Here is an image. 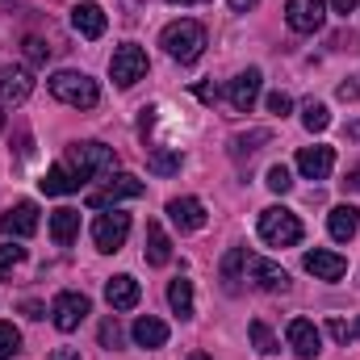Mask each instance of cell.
Masks as SVG:
<instances>
[{
	"label": "cell",
	"mask_w": 360,
	"mask_h": 360,
	"mask_svg": "<svg viewBox=\"0 0 360 360\" xmlns=\"http://www.w3.org/2000/svg\"><path fill=\"white\" fill-rule=\"evenodd\" d=\"M113 164H117V155H113V147H105V143H72L68 147V172L80 180H92V176H105V172H113Z\"/></svg>",
	"instance_id": "cell-1"
},
{
	"label": "cell",
	"mask_w": 360,
	"mask_h": 360,
	"mask_svg": "<svg viewBox=\"0 0 360 360\" xmlns=\"http://www.w3.org/2000/svg\"><path fill=\"white\" fill-rule=\"evenodd\" d=\"M160 46L176 59V63H197L201 59V51H205V25H197V21H172L168 30H164V38H160Z\"/></svg>",
	"instance_id": "cell-2"
},
{
	"label": "cell",
	"mask_w": 360,
	"mask_h": 360,
	"mask_svg": "<svg viewBox=\"0 0 360 360\" xmlns=\"http://www.w3.org/2000/svg\"><path fill=\"white\" fill-rule=\"evenodd\" d=\"M260 239L269 248H293V243H302V218L293 210H285V205L260 210Z\"/></svg>",
	"instance_id": "cell-3"
},
{
	"label": "cell",
	"mask_w": 360,
	"mask_h": 360,
	"mask_svg": "<svg viewBox=\"0 0 360 360\" xmlns=\"http://www.w3.org/2000/svg\"><path fill=\"white\" fill-rule=\"evenodd\" d=\"M51 92H55L63 105H72V109H92V105L101 101L96 80L84 76V72H55V76H51Z\"/></svg>",
	"instance_id": "cell-4"
},
{
	"label": "cell",
	"mask_w": 360,
	"mask_h": 360,
	"mask_svg": "<svg viewBox=\"0 0 360 360\" xmlns=\"http://www.w3.org/2000/svg\"><path fill=\"white\" fill-rule=\"evenodd\" d=\"M147 51L139 46V42H122L117 51H113V59H109V72H113V84L117 89H130V84H139L143 76H147Z\"/></svg>",
	"instance_id": "cell-5"
},
{
	"label": "cell",
	"mask_w": 360,
	"mask_h": 360,
	"mask_svg": "<svg viewBox=\"0 0 360 360\" xmlns=\"http://www.w3.org/2000/svg\"><path fill=\"white\" fill-rule=\"evenodd\" d=\"M92 302L84 293H76V289H63V293H55V302H51V323L59 327V331H76L84 319H89Z\"/></svg>",
	"instance_id": "cell-6"
},
{
	"label": "cell",
	"mask_w": 360,
	"mask_h": 360,
	"mask_svg": "<svg viewBox=\"0 0 360 360\" xmlns=\"http://www.w3.org/2000/svg\"><path fill=\"white\" fill-rule=\"evenodd\" d=\"M126 235H130V214H101L96 222H92V243H96V252H122V243H126Z\"/></svg>",
	"instance_id": "cell-7"
},
{
	"label": "cell",
	"mask_w": 360,
	"mask_h": 360,
	"mask_svg": "<svg viewBox=\"0 0 360 360\" xmlns=\"http://www.w3.org/2000/svg\"><path fill=\"white\" fill-rule=\"evenodd\" d=\"M147 193V184L139 176H130V172H117V176L109 180L105 188H92L89 193V205L92 210H105V205H113V201H126V197H143Z\"/></svg>",
	"instance_id": "cell-8"
},
{
	"label": "cell",
	"mask_w": 360,
	"mask_h": 360,
	"mask_svg": "<svg viewBox=\"0 0 360 360\" xmlns=\"http://www.w3.org/2000/svg\"><path fill=\"white\" fill-rule=\"evenodd\" d=\"M38 231V205L34 201H17L0 214V235L4 239H30Z\"/></svg>",
	"instance_id": "cell-9"
},
{
	"label": "cell",
	"mask_w": 360,
	"mask_h": 360,
	"mask_svg": "<svg viewBox=\"0 0 360 360\" xmlns=\"http://www.w3.org/2000/svg\"><path fill=\"white\" fill-rule=\"evenodd\" d=\"M285 21L297 34H314L327 21V4L323 0H285Z\"/></svg>",
	"instance_id": "cell-10"
},
{
	"label": "cell",
	"mask_w": 360,
	"mask_h": 360,
	"mask_svg": "<svg viewBox=\"0 0 360 360\" xmlns=\"http://www.w3.org/2000/svg\"><path fill=\"white\" fill-rule=\"evenodd\" d=\"M248 281L256 285V289H264V293H285L289 289V272L281 269V264H272L264 256H248Z\"/></svg>",
	"instance_id": "cell-11"
},
{
	"label": "cell",
	"mask_w": 360,
	"mask_h": 360,
	"mask_svg": "<svg viewBox=\"0 0 360 360\" xmlns=\"http://www.w3.org/2000/svg\"><path fill=\"white\" fill-rule=\"evenodd\" d=\"M285 340H289V348H293L302 360H314L319 352H323V335H319V327H314L310 319H289Z\"/></svg>",
	"instance_id": "cell-12"
},
{
	"label": "cell",
	"mask_w": 360,
	"mask_h": 360,
	"mask_svg": "<svg viewBox=\"0 0 360 360\" xmlns=\"http://www.w3.org/2000/svg\"><path fill=\"white\" fill-rule=\"evenodd\" d=\"M139 297H143V289H139V281H134L130 272H117V276L105 281V302H109L113 310H134Z\"/></svg>",
	"instance_id": "cell-13"
},
{
	"label": "cell",
	"mask_w": 360,
	"mask_h": 360,
	"mask_svg": "<svg viewBox=\"0 0 360 360\" xmlns=\"http://www.w3.org/2000/svg\"><path fill=\"white\" fill-rule=\"evenodd\" d=\"M306 272L314 276V281H340L344 272H348V260L340 256V252H323V248H314V252H306Z\"/></svg>",
	"instance_id": "cell-14"
},
{
	"label": "cell",
	"mask_w": 360,
	"mask_h": 360,
	"mask_svg": "<svg viewBox=\"0 0 360 360\" xmlns=\"http://www.w3.org/2000/svg\"><path fill=\"white\" fill-rule=\"evenodd\" d=\"M335 168V151L331 147H302L297 151V172L306 180H327Z\"/></svg>",
	"instance_id": "cell-15"
},
{
	"label": "cell",
	"mask_w": 360,
	"mask_h": 360,
	"mask_svg": "<svg viewBox=\"0 0 360 360\" xmlns=\"http://www.w3.org/2000/svg\"><path fill=\"white\" fill-rule=\"evenodd\" d=\"M34 92V76L25 68H0V105H21Z\"/></svg>",
	"instance_id": "cell-16"
},
{
	"label": "cell",
	"mask_w": 360,
	"mask_h": 360,
	"mask_svg": "<svg viewBox=\"0 0 360 360\" xmlns=\"http://www.w3.org/2000/svg\"><path fill=\"white\" fill-rule=\"evenodd\" d=\"M256 96H260V72H256V68H248L243 76H235V80L226 84V101H231L239 113H248V109L256 105Z\"/></svg>",
	"instance_id": "cell-17"
},
{
	"label": "cell",
	"mask_w": 360,
	"mask_h": 360,
	"mask_svg": "<svg viewBox=\"0 0 360 360\" xmlns=\"http://www.w3.org/2000/svg\"><path fill=\"white\" fill-rule=\"evenodd\" d=\"M168 218L176 222V231H201L205 226V205L197 197H172L168 201Z\"/></svg>",
	"instance_id": "cell-18"
},
{
	"label": "cell",
	"mask_w": 360,
	"mask_h": 360,
	"mask_svg": "<svg viewBox=\"0 0 360 360\" xmlns=\"http://www.w3.org/2000/svg\"><path fill=\"white\" fill-rule=\"evenodd\" d=\"M327 231H331L335 243H348V239L360 231V210L356 205H335V210L327 214Z\"/></svg>",
	"instance_id": "cell-19"
},
{
	"label": "cell",
	"mask_w": 360,
	"mask_h": 360,
	"mask_svg": "<svg viewBox=\"0 0 360 360\" xmlns=\"http://www.w3.org/2000/svg\"><path fill=\"white\" fill-rule=\"evenodd\" d=\"M72 25H76L84 38H101L109 21H105V8H101V4L84 0V4H76V8H72Z\"/></svg>",
	"instance_id": "cell-20"
},
{
	"label": "cell",
	"mask_w": 360,
	"mask_h": 360,
	"mask_svg": "<svg viewBox=\"0 0 360 360\" xmlns=\"http://www.w3.org/2000/svg\"><path fill=\"white\" fill-rule=\"evenodd\" d=\"M172 260V239L164 235V226L151 218L147 222V264H155V269H164Z\"/></svg>",
	"instance_id": "cell-21"
},
{
	"label": "cell",
	"mask_w": 360,
	"mask_h": 360,
	"mask_svg": "<svg viewBox=\"0 0 360 360\" xmlns=\"http://www.w3.org/2000/svg\"><path fill=\"white\" fill-rule=\"evenodd\" d=\"M134 344H139V348H164V344H168V323L143 314V319L134 323Z\"/></svg>",
	"instance_id": "cell-22"
},
{
	"label": "cell",
	"mask_w": 360,
	"mask_h": 360,
	"mask_svg": "<svg viewBox=\"0 0 360 360\" xmlns=\"http://www.w3.org/2000/svg\"><path fill=\"white\" fill-rule=\"evenodd\" d=\"M76 235H80V210H55L51 214V239L59 248H68Z\"/></svg>",
	"instance_id": "cell-23"
},
{
	"label": "cell",
	"mask_w": 360,
	"mask_h": 360,
	"mask_svg": "<svg viewBox=\"0 0 360 360\" xmlns=\"http://www.w3.org/2000/svg\"><path fill=\"white\" fill-rule=\"evenodd\" d=\"M38 184H42V193H46V197H63V193H76V188H80V180L68 172V164L46 168V176L38 180Z\"/></svg>",
	"instance_id": "cell-24"
},
{
	"label": "cell",
	"mask_w": 360,
	"mask_h": 360,
	"mask_svg": "<svg viewBox=\"0 0 360 360\" xmlns=\"http://www.w3.org/2000/svg\"><path fill=\"white\" fill-rule=\"evenodd\" d=\"M168 302H172V310H176L180 319H193V281L188 276H176L168 285Z\"/></svg>",
	"instance_id": "cell-25"
},
{
	"label": "cell",
	"mask_w": 360,
	"mask_h": 360,
	"mask_svg": "<svg viewBox=\"0 0 360 360\" xmlns=\"http://www.w3.org/2000/svg\"><path fill=\"white\" fill-rule=\"evenodd\" d=\"M147 168H151L155 176H176L180 172V155L176 151H168V147H151V151H147Z\"/></svg>",
	"instance_id": "cell-26"
},
{
	"label": "cell",
	"mask_w": 360,
	"mask_h": 360,
	"mask_svg": "<svg viewBox=\"0 0 360 360\" xmlns=\"http://www.w3.org/2000/svg\"><path fill=\"white\" fill-rule=\"evenodd\" d=\"M302 126H306L310 134H323V130L331 126V109H327L323 101H306V109H302Z\"/></svg>",
	"instance_id": "cell-27"
},
{
	"label": "cell",
	"mask_w": 360,
	"mask_h": 360,
	"mask_svg": "<svg viewBox=\"0 0 360 360\" xmlns=\"http://www.w3.org/2000/svg\"><path fill=\"white\" fill-rule=\"evenodd\" d=\"M243 264H248V252H243V248H235V252L222 256V281H226V293L239 289V272H243Z\"/></svg>",
	"instance_id": "cell-28"
},
{
	"label": "cell",
	"mask_w": 360,
	"mask_h": 360,
	"mask_svg": "<svg viewBox=\"0 0 360 360\" xmlns=\"http://www.w3.org/2000/svg\"><path fill=\"white\" fill-rule=\"evenodd\" d=\"M264 143H272V130H248V134H235V155H252V151H260Z\"/></svg>",
	"instance_id": "cell-29"
},
{
	"label": "cell",
	"mask_w": 360,
	"mask_h": 360,
	"mask_svg": "<svg viewBox=\"0 0 360 360\" xmlns=\"http://www.w3.org/2000/svg\"><path fill=\"white\" fill-rule=\"evenodd\" d=\"M21 352V331L13 323H0V360H13Z\"/></svg>",
	"instance_id": "cell-30"
},
{
	"label": "cell",
	"mask_w": 360,
	"mask_h": 360,
	"mask_svg": "<svg viewBox=\"0 0 360 360\" xmlns=\"http://www.w3.org/2000/svg\"><path fill=\"white\" fill-rule=\"evenodd\" d=\"M122 340H126L122 323H117V319H105V323H101V348H122Z\"/></svg>",
	"instance_id": "cell-31"
},
{
	"label": "cell",
	"mask_w": 360,
	"mask_h": 360,
	"mask_svg": "<svg viewBox=\"0 0 360 360\" xmlns=\"http://www.w3.org/2000/svg\"><path fill=\"white\" fill-rule=\"evenodd\" d=\"M252 344H256L260 356H272V352H276V340H272V331L264 323H252Z\"/></svg>",
	"instance_id": "cell-32"
},
{
	"label": "cell",
	"mask_w": 360,
	"mask_h": 360,
	"mask_svg": "<svg viewBox=\"0 0 360 360\" xmlns=\"http://www.w3.org/2000/svg\"><path fill=\"white\" fill-rule=\"evenodd\" d=\"M264 184H269L272 193H289V188H293V172H289L285 164H276V168H269V180H264Z\"/></svg>",
	"instance_id": "cell-33"
},
{
	"label": "cell",
	"mask_w": 360,
	"mask_h": 360,
	"mask_svg": "<svg viewBox=\"0 0 360 360\" xmlns=\"http://www.w3.org/2000/svg\"><path fill=\"white\" fill-rule=\"evenodd\" d=\"M21 260H25V248H13V243H4V248H0V276H4V272H13Z\"/></svg>",
	"instance_id": "cell-34"
},
{
	"label": "cell",
	"mask_w": 360,
	"mask_h": 360,
	"mask_svg": "<svg viewBox=\"0 0 360 360\" xmlns=\"http://www.w3.org/2000/svg\"><path fill=\"white\" fill-rule=\"evenodd\" d=\"M25 59H30V63H46V59H51V46H46L42 38H25Z\"/></svg>",
	"instance_id": "cell-35"
},
{
	"label": "cell",
	"mask_w": 360,
	"mask_h": 360,
	"mask_svg": "<svg viewBox=\"0 0 360 360\" xmlns=\"http://www.w3.org/2000/svg\"><path fill=\"white\" fill-rule=\"evenodd\" d=\"M293 109V101H289V92H272L269 96V113H276V117H285Z\"/></svg>",
	"instance_id": "cell-36"
},
{
	"label": "cell",
	"mask_w": 360,
	"mask_h": 360,
	"mask_svg": "<svg viewBox=\"0 0 360 360\" xmlns=\"http://www.w3.org/2000/svg\"><path fill=\"white\" fill-rule=\"evenodd\" d=\"M327 331H331V340H335V344H348V340H352V327H348L344 319H331V323H327Z\"/></svg>",
	"instance_id": "cell-37"
},
{
	"label": "cell",
	"mask_w": 360,
	"mask_h": 360,
	"mask_svg": "<svg viewBox=\"0 0 360 360\" xmlns=\"http://www.w3.org/2000/svg\"><path fill=\"white\" fill-rule=\"evenodd\" d=\"M222 92H218V84H197V101H205V105H214Z\"/></svg>",
	"instance_id": "cell-38"
},
{
	"label": "cell",
	"mask_w": 360,
	"mask_h": 360,
	"mask_svg": "<svg viewBox=\"0 0 360 360\" xmlns=\"http://www.w3.org/2000/svg\"><path fill=\"white\" fill-rule=\"evenodd\" d=\"M21 314L25 319H46V306L42 302H21Z\"/></svg>",
	"instance_id": "cell-39"
},
{
	"label": "cell",
	"mask_w": 360,
	"mask_h": 360,
	"mask_svg": "<svg viewBox=\"0 0 360 360\" xmlns=\"http://www.w3.org/2000/svg\"><path fill=\"white\" fill-rule=\"evenodd\" d=\"M360 38L356 34H335V51H356Z\"/></svg>",
	"instance_id": "cell-40"
},
{
	"label": "cell",
	"mask_w": 360,
	"mask_h": 360,
	"mask_svg": "<svg viewBox=\"0 0 360 360\" xmlns=\"http://www.w3.org/2000/svg\"><path fill=\"white\" fill-rule=\"evenodd\" d=\"M340 101H360V84L356 80H344V84H340Z\"/></svg>",
	"instance_id": "cell-41"
},
{
	"label": "cell",
	"mask_w": 360,
	"mask_h": 360,
	"mask_svg": "<svg viewBox=\"0 0 360 360\" xmlns=\"http://www.w3.org/2000/svg\"><path fill=\"white\" fill-rule=\"evenodd\" d=\"M344 188H352V193H360V164L348 172V180H344Z\"/></svg>",
	"instance_id": "cell-42"
},
{
	"label": "cell",
	"mask_w": 360,
	"mask_h": 360,
	"mask_svg": "<svg viewBox=\"0 0 360 360\" xmlns=\"http://www.w3.org/2000/svg\"><path fill=\"white\" fill-rule=\"evenodd\" d=\"M226 4H231V8H235V13H248V8H256V4H260V0H226Z\"/></svg>",
	"instance_id": "cell-43"
},
{
	"label": "cell",
	"mask_w": 360,
	"mask_h": 360,
	"mask_svg": "<svg viewBox=\"0 0 360 360\" xmlns=\"http://www.w3.org/2000/svg\"><path fill=\"white\" fill-rule=\"evenodd\" d=\"M331 4H335V13H352L356 8V0H331Z\"/></svg>",
	"instance_id": "cell-44"
},
{
	"label": "cell",
	"mask_w": 360,
	"mask_h": 360,
	"mask_svg": "<svg viewBox=\"0 0 360 360\" xmlns=\"http://www.w3.org/2000/svg\"><path fill=\"white\" fill-rule=\"evenodd\" d=\"M55 360H80V356H76L72 348H59V352H55Z\"/></svg>",
	"instance_id": "cell-45"
},
{
	"label": "cell",
	"mask_w": 360,
	"mask_h": 360,
	"mask_svg": "<svg viewBox=\"0 0 360 360\" xmlns=\"http://www.w3.org/2000/svg\"><path fill=\"white\" fill-rule=\"evenodd\" d=\"M348 139H360V122H352V126H348Z\"/></svg>",
	"instance_id": "cell-46"
},
{
	"label": "cell",
	"mask_w": 360,
	"mask_h": 360,
	"mask_svg": "<svg viewBox=\"0 0 360 360\" xmlns=\"http://www.w3.org/2000/svg\"><path fill=\"white\" fill-rule=\"evenodd\" d=\"M188 360H210V356H205V352H193V356H188Z\"/></svg>",
	"instance_id": "cell-47"
},
{
	"label": "cell",
	"mask_w": 360,
	"mask_h": 360,
	"mask_svg": "<svg viewBox=\"0 0 360 360\" xmlns=\"http://www.w3.org/2000/svg\"><path fill=\"white\" fill-rule=\"evenodd\" d=\"M172 4H197V0H172Z\"/></svg>",
	"instance_id": "cell-48"
},
{
	"label": "cell",
	"mask_w": 360,
	"mask_h": 360,
	"mask_svg": "<svg viewBox=\"0 0 360 360\" xmlns=\"http://www.w3.org/2000/svg\"><path fill=\"white\" fill-rule=\"evenodd\" d=\"M352 335H360V319H356V327H352Z\"/></svg>",
	"instance_id": "cell-49"
},
{
	"label": "cell",
	"mask_w": 360,
	"mask_h": 360,
	"mask_svg": "<svg viewBox=\"0 0 360 360\" xmlns=\"http://www.w3.org/2000/svg\"><path fill=\"white\" fill-rule=\"evenodd\" d=\"M0 130H4V113H0Z\"/></svg>",
	"instance_id": "cell-50"
}]
</instances>
